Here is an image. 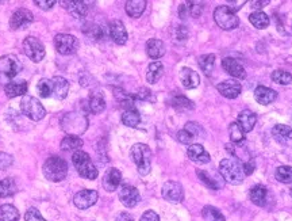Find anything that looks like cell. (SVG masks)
<instances>
[{"label": "cell", "instance_id": "46", "mask_svg": "<svg viewBox=\"0 0 292 221\" xmlns=\"http://www.w3.org/2000/svg\"><path fill=\"white\" fill-rule=\"evenodd\" d=\"M12 163H14V157H12V155L6 152H0V170H2V171L11 167Z\"/></svg>", "mask_w": 292, "mask_h": 221}, {"label": "cell", "instance_id": "43", "mask_svg": "<svg viewBox=\"0 0 292 221\" xmlns=\"http://www.w3.org/2000/svg\"><path fill=\"white\" fill-rule=\"evenodd\" d=\"M275 176L281 183H292V167H289V166H280V167H277Z\"/></svg>", "mask_w": 292, "mask_h": 221}, {"label": "cell", "instance_id": "3", "mask_svg": "<svg viewBox=\"0 0 292 221\" xmlns=\"http://www.w3.org/2000/svg\"><path fill=\"white\" fill-rule=\"evenodd\" d=\"M219 174L222 175L226 182H229L230 185H241L243 180V168H242V164L239 163L238 160H235V159H223V160H220L219 163Z\"/></svg>", "mask_w": 292, "mask_h": 221}, {"label": "cell", "instance_id": "17", "mask_svg": "<svg viewBox=\"0 0 292 221\" xmlns=\"http://www.w3.org/2000/svg\"><path fill=\"white\" fill-rule=\"evenodd\" d=\"M122 182V174L118 168H108L103 176V187L106 189L108 193L118 190V187Z\"/></svg>", "mask_w": 292, "mask_h": 221}, {"label": "cell", "instance_id": "30", "mask_svg": "<svg viewBox=\"0 0 292 221\" xmlns=\"http://www.w3.org/2000/svg\"><path fill=\"white\" fill-rule=\"evenodd\" d=\"M164 75V64L161 61H154L148 67V72H146V81L150 84H154L163 77Z\"/></svg>", "mask_w": 292, "mask_h": 221}, {"label": "cell", "instance_id": "31", "mask_svg": "<svg viewBox=\"0 0 292 221\" xmlns=\"http://www.w3.org/2000/svg\"><path fill=\"white\" fill-rule=\"evenodd\" d=\"M266 197H268V190L262 185H257L251 190V201L254 205L264 206L266 204Z\"/></svg>", "mask_w": 292, "mask_h": 221}, {"label": "cell", "instance_id": "41", "mask_svg": "<svg viewBox=\"0 0 292 221\" xmlns=\"http://www.w3.org/2000/svg\"><path fill=\"white\" fill-rule=\"evenodd\" d=\"M196 174L197 176H199V179L201 180V183H205L206 186L210 187L211 190H218V189L222 187V185L218 183V180H216L215 178H213V176L210 175V172L203 171V170H197Z\"/></svg>", "mask_w": 292, "mask_h": 221}, {"label": "cell", "instance_id": "10", "mask_svg": "<svg viewBox=\"0 0 292 221\" xmlns=\"http://www.w3.org/2000/svg\"><path fill=\"white\" fill-rule=\"evenodd\" d=\"M164 199L172 204H178L184 199V189L178 182L175 180H168L164 183L163 190H161Z\"/></svg>", "mask_w": 292, "mask_h": 221}, {"label": "cell", "instance_id": "24", "mask_svg": "<svg viewBox=\"0 0 292 221\" xmlns=\"http://www.w3.org/2000/svg\"><path fill=\"white\" fill-rule=\"evenodd\" d=\"M276 91L272 90V88L265 87V86H258V87L256 88V91H254V99L257 101L258 103L264 105V106L272 103L273 101L276 99Z\"/></svg>", "mask_w": 292, "mask_h": 221}, {"label": "cell", "instance_id": "55", "mask_svg": "<svg viewBox=\"0 0 292 221\" xmlns=\"http://www.w3.org/2000/svg\"><path fill=\"white\" fill-rule=\"evenodd\" d=\"M176 37H177V39H180V41H184V39H187V37H188V31H187L186 27L178 26L177 27V34H176Z\"/></svg>", "mask_w": 292, "mask_h": 221}, {"label": "cell", "instance_id": "52", "mask_svg": "<svg viewBox=\"0 0 292 221\" xmlns=\"http://www.w3.org/2000/svg\"><path fill=\"white\" fill-rule=\"evenodd\" d=\"M34 3L37 4L39 8H42V10L48 11V10H52V8H53V6L56 4V2H53V0H48V2H45V0H35Z\"/></svg>", "mask_w": 292, "mask_h": 221}, {"label": "cell", "instance_id": "18", "mask_svg": "<svg viewBox=\"0 0 292 221\" xmlns=\"http://www.w3.org/2000/svg\"><path fill=\"white\" fill-rule=\"evenodd\" d=\"M216 88H218V91L220 92V95L228 98V99H235V98L241 94V91H242L241 84L235 81L222 82V83L216 86Z\"/></svg>", "mask_w": 292, "mask_h": 221}, {"label": "cell", "instance_id": "6", "mask_svg": "<svg viewBox=\"0 0 292 221\" xmlns=\"http://www.w3.org/2000/svg\"><path fill=\"white\" fill-rule=\"evenodd\" d=\"M20 111L31 121H41L45 118L46 110L43 105L37 98L30 95H25L20 101Z\"/></svg>", "mask_w": 292, "mask_h": 221}, {"label": "cell", "instance_id": "39", "mask_svg": "<svg viewBox=\"0 0 292 221\" xmlns=\"http://www.w3.org/2000/svg\"><path fill=\"white\" fill-rule=\"evenodd\" d=\"M122 122L123 125L129 126V128H136V126L140 125L141 122V115L140 113L133 109V110H126L123 114H122Z\"/></svg>", "mask_w": 292, "mask_h": 221}, {"label": "cell", "instance_id": "21", "mask_svg": "<svg viewBox=\"0 0 292 221\" xmlns=\"http://www.w3.org/2000/svg\"><path fill=\"white\" fill-rule=\"evenodd\" d=\"M27 88L29 86H27L26 81H12L4 86V92L8 98H15V96L25 95L27 92Z\"/></svg>", "mask_w": 292, "mask_h": 221}, {"label": "cell", "instance_id": "26", "mask_svg": "<svg viewBox=\"0 0 292 221\" xmlns=\"http://www.w3.org/2000/svg\"><path fill=\"white\" fill-rule=\"evenodd\" d=\"M61 4L68 10L69 14H72L75 18H84L88 14V6L84 2H61Z\"/></svg>", "mask_w": 292, "mask_h": 221}, {"label": "cell", "instance_id": "33", "mask_svg": "<svg viewBox=\"0 0 292 221\" xmlns=\"http://www.w3.org/2000/svg\"><path fill=\"white\" fill-rule=\"evenodd\" d=\"M20 214L14 205L4 204L0 206V221H19Z\"/></svg>", "mask_w": 292, "mask_h": 221}, {"label": "cell", "instance_id": "11", "mask_svg": "<svg viewBox=\"0 0 292 221\" xmlns=\"http://www.w3.org/2000/svg\"><path fill=\"white\" fill-rule=\"evenodd\" d=\"M99 194L96 190L92 189H85V190L77 191L73 197V204L79 209H88L98 202Z\"/></svg>", "mask_w": 292, "mask_h": 221}, {"label": "cell", "instance_id": "5", "mask_svg": "<svg viewBox=\"0 0 292 221\" xmlns=\"http://www.w3.org/2000/svg\"><path fill=\"white\" fill-rule=\"evenodd\" d=\"M88 121L85 115L79 113H68L61 119V128L68 136H77L83 134L87 130Z\"/></svg>", "mask_w": 292, "mask_h": 221}, {"label": "cell", "instance_id": "36", "mask_svg": "<svg viewBox=\"0 0 292 221\" xmlns=\"http://www.w3.org/2000/svg\"><path fill=\"white\" fill-rule=\"evenodd\" d=\"M197 64L207 76H211V73L214 71V65H215V56L214 54H203L197 60Z\"/></svg>", "mask_w": 292, "mask_h": 221}, {"label": "cell", "instance_id": "51", "mask_svg": "<svg viewBox=\"0 0 292 221\" xmlns=\"http://www.w3.org/2000/svg\"><path fill=\"white\" fill-rule=\"evenodd\" d=\"M140 221H160L159 214L153 210H146L142 216H141Z\"/></svg>", "mask_w": 292, "mask_h": 221}, {"label": "cell", "instance_id": "7", "mask_svg": "<svg viewBox=\"0 0 292 221\" xmlns=\"http://www.w3.org/2000/svg\"><path fill=\"white\" fill-rule=\"evenodd\" d=\"M214 21L223 30H233L239 25V18L228 6H219L214 10Z\"/></svg>", "mask_w": 292, "mask_h": 221}, {"label": "cell", "instance_id": "42", "mask_svg": "<svg viewBox=\"0 0 292 221\" xmlns=\"http://www.w3.org/2000/svg\"><path fill=\"white\" fill-rule=\"evenodd\" d=\"M229 134H230V140L235 144H239L245 140V132L241 126L238 125V122H233L229 126Z\"/></svg>", "mask_w": 292, "mask_h": 221}, {"label": "cell", "instance_id": "9", "mask_svg": "<svg viewBox=\"0 0 292 221\" xmlns=\"http://www.w3.org/2000/svg\"><path fill=\"white\" fill-rule=\"evenodd\" d=\"M54 48L60 54L71 56V54L76 53L79 49V41L75 35L57 34L54 37Z\"/></svg>", "mask_w": 292, "mask_h": 221}, {"label": "cell", "instance_id": "50", "mask_svg": "<svg viewBox=\"0 0 292 221\" xmlns=\"http://www.w3.org/2000/svg\"><path fill=\"white\" fill-rule=\"evenodd\" d=\"M150 96H152V91H150V90H148V88H141L140 91L134 95V98L138 101H149L150 99Z\"/></svg>", "mask_w": 292, "mask_h": 221}, {"label": "cell", "instance_id": "54", "mask_svg": "<svg viewBox=\"0 0 292 221\" xmlns=\"http://www.w3.org/2000/svg\"><path fill=\"white\" fill-rule=\"evenodd\" d=\"M246 3V2H245V0H241V2H238V0H237V2H229V6L228 7L230 8V10H232L233 12H235V11H238L239 8L242 7L243 4Z\"/></svg>", "mask_w": 292, "mask_h": 221}, {"label": "cell", "instance_id": "35", "mask_svg": "<svg viewBox=\"0 0 292 221\" xmlns=\"http://www.w3.org/2000/svg\"><path fill=\"white\" fill-rule=\"evenodd\" d=\"M16 193V183L12 178L0 179V198H7Z\"/></svg>", "mask_w": 292, "mask_h": 221}, {"label": "cell", "instance_id": "38", "mask_svg": "<svg viewBox=\"0 0 292 221\" xmlns=\"http://www.w3.org/2000/svg\"><path fill=\"white\" fill-rule=\"evenodd\" d=\"M171 105L173 109H176L177 111H187V110H192L195 107L194 102L190 101L188 98L183 95H176L173 99L171 101Z\"/></svg>", "mask_w": 292, "mask_h": 221}, {"label": "cell", "instance_id": "27", "mask_svg": "<svg viewBox=\"0 0 292 221\" xmlns=\"http://www.w3.org/2000/svg\"><path fill=\"white\" fill-rule=\"evenodd\" d=\"M256 121H257V115L251 110H242L238 114V125L242 128L245 133L253 130Z\"/></svg>", "mask_w": 292, "mask_h": 221}, {"label": "cell", "instance_id": "28", "mask_svg": "<svg viewBox=\"0 0 292 221\" xmlns=\"http://www.w3.org/2000/svg\"><path fill=\"white\" fill-rule=\"evenodd\" d=\"M272 136L281 144L288 143L289 140H292V128H289L288 125L277 124L272 128Z\"/></svg>", "mask_w": 292, "mask_h": 221}, {"label": "cell", "instance_id": "16", "mask_svg": "<svg viewBox=\"0 0 292 221\" xmlns=\"http://www.w3.org/2000/svg\"><path fill=\"white\" fill-rule=\"evenodd\" d=\"M108 34L113 38V41L118 45H125L127 42V30H126L125 25L121 21H111L110 26H108Z\"/></svg>", "mask_w": 292, "mask_h": 221}, {"label": "cell", "instance_id": "12", "mask_svg": "<svg viewBox=\"0 0 292 221\" xmlns=\"http://www.w3.org/2000/svg\"><path fill=\"white\" fill-rule=\"evenodd\" d=\"M20 72V63L14 54H8L0 57V73L8 79L15 77Z\"/></svg>", "mask_w": 292, "mask_h": 221}, {"label": "cell", "instance_id": "13", "mask_svg": "<svg viewBox=\"0 0 292 221\" xmlns=\"http://www.w3.org/2000/svg\"><path fill=\"white\" fill-rule=\"evenodd\" d=\"M34 19L33 16V12L27 8H18L16 11H14V14L10 18V27L12 30H19L23 27L29 26L31 22Z\"/></svg>", "mask_w": 292, "mask_h": 221}, {"label": "cell", "instance_id": "4", "mask_svg": "<svg viewBox=\"0 0 292 221\" xmlns=\"http://www.w3.org/2000/svg\"><path fill=\"white\" fill-rule=\"evenodd\" d=\"M72 162L73 166L76 167V171L79 172V175L81 178H85V179L89 180H94L98 178V168L95 167V164L92 163L91 157H89V155L87 152H83V151L75 152L72 156Z\"/></svg>", "mask_w": 292, "mask_h": 221}, {"label": "cell", "instance_id": "44", "mask_svg": "<svg viewBox=\"0 0 292 221\" xmlns=\"http://www.w3.org/2000/svg\"><path fill=\"white\" fill-rule=\"evenodd\" d=\"M272 81L277 84H281V86H287L292 82V75L287 71L277 69V71L272 72Z\"/></svg>", "mask_w": 292, "mask_h": 221}, {"label": "cell", "instance_id": "57", "mask_svg": "<svg viewBox=\"0 0 292 221\" xmlns=\"http://www.w3.org/2000/svg\"><path fill=\"white\" fill-rule=\"evenodd\" d=\"M115 221H134L133 216L129 213H121Z\"/></svg>", "mask_w": 292, "mask_h": 221}, {"label": "cell", "instance_id": "53", "mask_svg": "<svg viewBox=\"0 0 292 221\" xmlns=\"http://www.w3.org/2000/svg\"><path fill=\"white\" fill-rule=\"evenodd\" d=\"M242 168H243V174H245V175H252L254 171V162L249 160V162H246V163H243Z\"/></svg>", "mask_w": 292, "mask_h": 221}, {"label": "cell", "instance_id": "49", "mask_svg": "<svg viewBox=\"0 0 292 221\" xmlns=\"http://www.w3.org/2000/svg\"><path fill=\"white\" fill-rule=\"evenodd\" d=\"M184 129H186L187 132H190L195 138L199 137V134L201 133V128L199 126V124H196V122H187Z\"/></svg>", "mask_w": 292, "mask_h": 221}, {"label": "cell", "instance_id": "2", "mask_svg": "<svg viewBox=\"0 0 292 221\" xmlns=\"http://www.w3.org/2000/svg\"><path fill=\"white\" fill-rule=\"evenodd\" d=\"M130 156L136 163L137 170L141 175H148L152 170V151L148 145L142 144V143L134 144L130 151Z\"/></svg>", "mask_w": 292, "mask_h": 221}, {"label": "cell", "instance_id": "34", "mask_svg": "<svg viewBox=\"0 0 292 221\" xmlns=\"http://www.w3.org/2000/svg\"><path fill=\"white\" fill-rule=\"evenodd\" d=\"M249 21H251V23L254 27H256V29H260V30L266 29V27L269 26V23H271L269 16L266 15L265 12H261V11H254L253 14H251Z\"/></svg>", "mask_w": 292, "mask_h": 221}, {"label": "cell", "instance_id": "8", "mask_svg": "<svg viewBox=\"0 0 292 221\" xmlns=\"http://www.w3.org/2000/svg\"><path fill=\"white\" fill-rule=\"evenodd\" d=\"M23 52L34 63H41L45 58V45L37 37H27L23 41Z\"/></svg>", "mask_w": 292, "mask_h": 221}, {"label": "cell", "instance_id": "29", "mask_svg": "<svg viewBox=\"0 0 292 221\" xmlns=\"http://www.w3.org/2000/svg\"><path fill=\"white\" fill-rule=\"evenodd\" d=\"M145 8H146L145 0H129V2H126L125 6L127 15L131 16V18H140L144 14Z\"/></svg>", "mask_w": 292, "mask_h": 221}, {"label": "cell", "instance_id": "23", "mask_svg": "<svg viewBox=\"0 0 292 221\" xmlns=\"http://www.w3.org/2000/svg\"><path fill=\"white\" fill-rule=\"evenodd\" d=\"M180 81H182V84L184 87L191 90V88H196L197 86H199L200 77H199V75L195 72L194 69L184 67V68H182V71H180Z\"/></svg>", "mask_w": 292, "mask_h": 221}, {"label": "cell", "instance_id": "56", "mask_svg": "<svg viewBox=\"0 0 292 221\" xmlns=\"http://www.w3.org/2000/svg\"><path fill=\"white\" fill-rule=\"evenodd\" d=\"M268 4H269V0H254V2H251V7L262 8L268 6Z\"/></svg>", "mask_w": 292, "mask_h": 221}, {"label": "cell", "instance_id": "47", "mask_svg": "<svg viewBox=\"0 0 292 221\" xmlns=\"http://www.w3.org/2000/svg\"><path fill=\"white\" fill-rule=\"evenodd\" d=\"M25 220L26 221H46L45 218L42 217L39 210L37 208H30L27 209L26 214H25Z\"/></svg>", "mask_w": 292, "mask_h": 221}, {"label": "cell", "instance_id": "37", "mask_svg": "<svg viewBox=\"0 0 292 221\" xmlns=\"http://www.w3.org/2000/svg\"><path fill=\"white\" fill-rule=\"evenodd\" d=\"M201 216H203V218H205L206 221H226L222 212H220L218 208H214V206L211 205L205 206V208L201 209Z\"/></svg>", "mask_w": 292, "mask_h": 221}, {"label": "cell", "instance_id": "1", "mask_svg": "<svg viewBox=\"0 0 292 221\" xmlns=\"http://www.w3.org/2000/svg\"><path fill=\"white\" fill-rule=\"evenodd\" d=\"M42 172L46 179L50 182H61L68 175V164L62 157L54 155L45 162L42 167Z\"/></svg>", "mask_w": 292, "mask_h": 221}, {"label": "cell", "instance_id": "20", "mask_svg": "<svg viewBox=\"0 0 292 221\" xmlns=\"http://www.w3.org/2000/svg\"><path fill=\"white\" fill-rule=\"evenodd\" d=\"M187 155L191 160L199 164H206L210 162V155L205 147L200 144H192L187 149Z\"/></svg>", "mask_w": 292, "mask_h": 221}, {"label": "cell", "instance_id": "32", "mask_svg": "<svg viewBox=\"0 0 292 221\" xmlns=\"http://www.w3.org/2000/svg\"><path fill=\"white\" fill-rule=\"evenodd\" d=\"M84 141L77 136H66L61 141V149L66 152H77L83 147Z\"/></svg>", "mask_w": 292, "mask_h": 221}, {"label": "cell", "instance_id": "15", "mask_svg": "<svg viewBox=\"0 0 292 221\" xmlns=\"http://www.w3.org/2000/svg\"><path fill=\"white\" fill-rule=\"evenodd\" d=\"M222 68L230 75V76L235 77L242 81L246 77V71L242 67V64H239V61H237L233 57H224L222 60Z\"/></svg>", "mask_w": 292, "mask_h": 221}, {"label": "cell", "instance_id": "22", "mask_svg": "<svg viewBox=\"0 0 292 221\" xmlns=\"http://www.w3.org/2000/svg\"><path fill=\"white\" fill-rule=\"evenodd\" d=\"M201 10H203V6L200 3H196V2H187V3L180 4L178 7V15L182 19H186L188 16H194L197 18L200 16Z\"/></svg>", "mask_w": 292, "mask_h": 221}, {"label": "cell", "instance_id": "45", "mask_svg": "<svg viewBox=\"0 0 292 221\" xmlns=\"http://www.w3.org/2000/svg\"><path fill=\"white\" fill-rule=\"evenodd\" d=\"M37 88H38V94L41 95V98H49L52 95V82L48 79H41L37 84Z\"/></svg>", "mask_w": 292, "mask_h": 221}, {"label": "cell", "instance_id": "25", "mask_svg": "<svg viewBox=\"0 0 292 221\" xmlns=\"http://www.w3.org/2000/svg\"><path fill=\"white\" fill-rule=\"evenodd\" d=\"M146 53L153 60H159L165 54V45L161 39L152 38L146 42Z\"/></svg>", "mask_w": 292, "mask_h": 221}, {"label": "cell", "instance_id": "19", "mask_svg": "<svg viewBox=\"0 0 292 221\" xmlns=\"http://www.w3.org/2000/svg\"><path fill=\"white\" fill-rule=\"evenodd\" d=\"M50 82H52V95L58 101L65 99L69 91L68 81L62 76H54Z\"/></svg>", "mask_w": 292, "mask_h": 221}, {"label": "cell", "instance_id": "14", "mask_svg": "<svg viewBox=\"0 0 292 221\" xmlns=\"http://www.w3.org/2000/svg\"><path fill=\"white\" fill-rule=\"evenodd\" d=\"M119 199L126 208H134L140 202V191L131 185H123L119 189Z\"/></svg>", "mask_w": 292, "mask_h": 221}, {"label": "cell", "instance_id": "40", "mask_svg": "<svg viewBox=\"0 0 292 221\" xmlns=\"http://www.w3.org/2000/svg\"><path fill=\"white\" fill-rule=\"evenodd\" d=\"M89 110L92 111V113H95V114H99V113H102V111H104V109H106V101H104V98H103L100 94H94V95L89 98Z\"/></svg>", "mask_w": 292, "mask_h": 221}, {"label": "cell", "instance_id": "48", "mask_svg": "<svg viewBox=\"0 0 292 221\" xmlns=\"http://www.w3.org/2000/svg\"><path fill=\"white\" fill-rule=\"evenodd\" d=\"M177 140L182 143V144H190L192 145V141L195 140V137L190 132H187L186 129L178 130L177 132Z\"/></svg>", "mask_w": 292, "mask_h": 221}]
</instances>
